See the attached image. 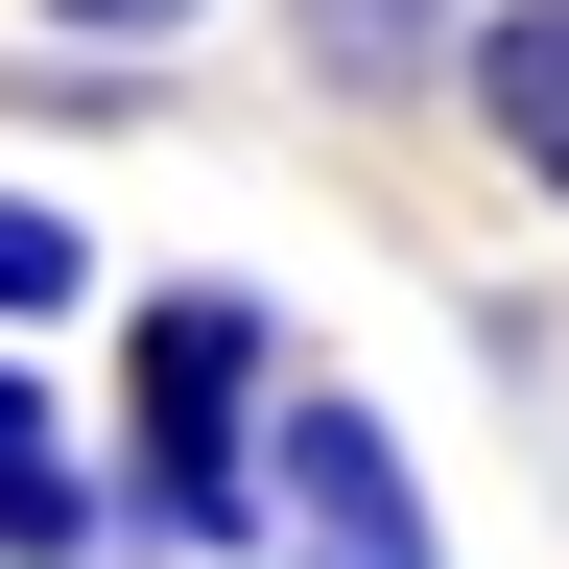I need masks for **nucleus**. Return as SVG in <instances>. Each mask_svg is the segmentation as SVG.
Here are the masks:
<instances>
[{
  "label": "nucleus",
  "instance_id": "nucleus-1",
  "mask_svg": "<svg viewBox=\"0 0 569 569\" xmlns=\"http://www.w3.org/2000/svg\"><path fill=\"white\" fill-rule=\"evenodd\" d=\"M284 309L261 284H142L119 309V522H167V546H213L238 569L261 546V427H284Z\"/></svg>",
  "mask_w": 569,
  "mask_h": 569
},
{
  "label": "nucleus",
  "instance_id": "nucleus-2",
  "mask_svg": "<svg viewBox=\"0 0 569 569\" xmlns=\"http://www.w3.org/2000/svg\"><path fill=\"white\" fill-rule=\"evenodd\" d=\"M261 546H284V569H451L403 427L356 403V380H284V427H261Z\"/></svg>",
  "mask_w": 569,
  "mask_h": 569
},
{
  "label": "nucleus",
  "instance_id": "nucleus-3",
  "mask_svg": "<svg viewBox=\"0 0 569 569\" xmlns=\"http://www.w3.org/2000/svg\"><path fill=\"white\" fill-rule=\"evenodd\" d=\"M119 498H96V451H71V403L24 380V332H0V569H71Z\"/></svg>",
  "mask_w": 569,
  "mask_h": 569
},
{
  "label": "nucleus",
  "instance_id": "nucleus-4",
  "mask_svg": "<svg viewBox=\"0 0 569 569\" xmlns=\"http://www.w3.org/2000/svg\"><path fill=\"white\" fill-rule=\"evenodd\" d=\"M475 142L569 213V0H475Z\"/></svg>",
  "mask_w": 569,
  "mask_h": 569
},
{
  "label": "nucleus",
  "instance_id": "nucleus-5",
  "mask_svg": "<svg viewBox=\"0 0 569 569\" xmlns=\"http://www.w3.org/2000/svg\"><path fill=\"white\" fill-rule=\"evenodd\" d=\"M284 48L332 96H475V0H284Z\"/></svg>",
  "mask_w": 569,
  "mask_h": 569
},
{
  "label": "nucleus",
  "instance_id": "nucleus-6",
  "mask_svg": "<svg viewBox=\"0 0 569 569\" xmlns=\"http://www.w3.org/2000/svg\"><path fill=\"white\" fill-rule=\"evenodd\" d=\"M71 284H96V238H71V213H48V190H0V332H48V309H71Z\"/></svg>",
  "mask_w": 569,
  "mask_h": 569
},
{
  "label": "nucleus",
  "instance_id": "nucleus-7",
  "mask_svg": "<svg viewBox=\"0 0 569 569\" xmlns=\"http://www.w3.org/2000/svg\"><path fill=\"white\" fill-rule=\"evenodd\" d=\"M24 24H48V48H96V71H142V48H190L213 0H24Z\"/></svg>",
  "mask_w": 569,
  "mask_h": 569
}]
</instances>
